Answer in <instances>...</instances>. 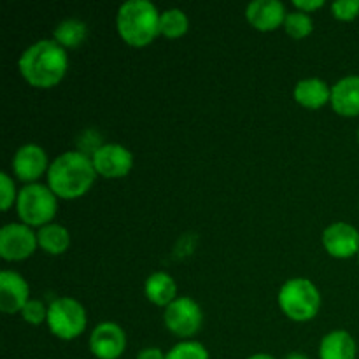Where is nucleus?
Masks as SVG:
<instances>
[{"instance_id":"f8f14e48","label":"nucleus","mask_w":359,"mask_h":359,"mask_svg":"<svg viewBox=\"0 0 359 359\" xmlns=\"http://www.w3.org/2000/svg\"><path fill=\"white\" fill-rule=\"evenodd\" d=\"M28 284L20 273L4 270L0 273V309L6 314H16L28 304Z\"/></svg>"},{"instance_id":"7ed1b4c3","label":"nucleus","mask_w":359,"mask_h":359,"mask_svg":"<svg viewBox=\"0 0 359 359\" xmlns=\"http://www.w3.org/2000/svg\"><path fill=\"white\" fill-rule=\"evenodd\" d=\"M161 14L149 0H130L118 11L116 25L123 41L133 48H146L160 35Z\"/></svg>"},{"instance_id":"c756f323","label":"nucleus","mask_w":359,"mask_h":359,"mask_svg":"<svg viewBox=\"0 0 359 359\" xmlns=\"http://www.w3.org/2000/svg\"><path fill=\"white\" fill-rule=\"evenodd\" d=\"M248 359H276V358L269 356V354H255V356H251V358H248Z\"/></svg>"},{"instance_id":"412c9836","label":"nucleus","mask_w":359,"mask_h":359,"mask_svg":"<svg viewBox=\"0 0 359 359\" xmlns=\"http://www.w3.org/2000/svg\"><path fill=\"white\" fill-rule=\"evenodd\" d=\"M189 21L181 9H168L160 18V34L168 39H179L188 32Z\"/></svg>"},{"instance_id":"dca6fc26","label":"nucleus","mask_w":359,"mask_h":359,"mask_svg":"<svg viewBox=\"0 0 359 359\" xmlns=\"http://www.w3.org/2000/svg\"><path fill=\"white\" fill-rule=\"evenodd\" d=\"M356 342L344 330L328 333L319 346V359H356Z\"/></svg>"},{"instance_id":"a211bd4d","label":"nucleus","mask_w":359,"mask_h":359,"mask_svg":"<svg viewBox=\"0 0 359 359\" xmlns=\"http://www.w3.org/2000/svg\"><path fill=\"white\" fill-rule=\"evenodd\" d=\"M144 290H146L147 300L160 307H168L177 294V286H175L174 279L165 272H156L147 277Z\"/></svg>"},{"instance_id":"cd10ccee","label":"nucleus","mask_w":359,"mask_h":359,"mask_svg":"<svg viewBox=\"0 0 359 359\" xmlns=\"http://www.w3.org/2000/svg\"><path fill=\"white\" fill-rule=\"evenodd\" d=\"M137 359H167V354L161 353L158 347H146L137 354Z\"/></svg>"},{"instance_id":"4be33fe9","label":"nucleus","mask_w":359,"mask_h":359,"mask_svg":"<svg viewBox=\"0 0 359 359\" xmlns=\"http://www.w3.org/2000/svg\"><path fill=\"white\" fill-rule=\"evenodd\" d=\"M284 28H286L290 37L304 39L312 32V20L307 13L297 11V13L287 14L286 21H284Z\"/></svg>"},{"instance_id":"4468645a","label":"nucleus","mask_w":359,"mask_h":359,"mask_svg":"<svg viewBox=\"0 0 359 359\" xmlns=\"http://www.w3.org/2000/svg\"><path fill=\"white\" fill-rule=\"evenodd\" d=\"M286 9L284 4L277 0H256L251 2L245 9V18L252 28L259 32H272L284 25L286 21Z\"/></svg>"},{"instance_id":"39448f33","label":"nucleus","mask_w":359,"mask_h":359,"mask_svg":"<svg viewBox=\"0 0 359 359\" xmlns=\"http://www.w3.org/2000/svg\"><path fill=\"white\" fill-rule=\"evenodd\" d=\"M16 207L23 224L42 228L46 224H51L58 210V202L51 189L34 182V184H27L18 193Z\"/></svg>"},{"instance_id":"f03ea898","label":"nucleus","mask_w":359,"mask_h":359,"mask_svg":"<svg viewBox=\"0 0 359 359\" xmlns=\"http://www.w3.org/2000/svg\"><path fill=\"white\" fill-rule=\"evenodd\" d=\"M97 170L90 156L81 151L63 153L49 165L48 182L49 189L63 200H76L90 191L93 186Z\"/></svg>"},{"instance_id":"b1692460","label":"nucleus","mask_w":359,"mask_h":359,"mask_svg":"<svg viewBox=\"0 0 359 359\" xmlns=\"http://www.w3.org/2000/svg\"><path fill=\"white\" fill-rule=\"evenodd\" d=\"M332 13L340 21H353L359 14V0H339L332 4Z\"/></svg>"},{"instance_id":"20e7f679","label":"nucleus","mask_w":359,"mask_h":359,"mask_svg":"<svg viewBox=\"0 0 359 359\" xmlns=\"http://www.w3.org/2000/svg\"><path fill=\"white\" fill-rule=\"evenodd\" d=\"M279 305L293 321H309L316 318L321 307V294L309 279H290L279 291Z\"/></svg>"},{"instance_id":"bb28decb","label":"nucleus","mask_w":359,"mask_h":359,"mask_svg":"<svg viewBox=\"0 0 359 359\" xmlns=\"http://www.w3.org/2000/svg\"><path fill=\"white\" fill-rule=\"evenodd\" d=\"M294 7H298V9L302 11V13H311V11H316L319 9V7L325 6V2L323 0H293Z\"/></svg>"},{"instance_id":"0eeeda50","label":"nucleus","mask_w":359,"mask_h":359,"mask_svg":"<svg viewBox=\"0 0 359 359\" xmlns=\"http://www.w3.org/2000/svg\"><path fill=\"white\" fill-rule=\"evenodd\" d=\"M165 326L170 330L174 335L186 339L193 337L202 328L203 316L200 311V305L188 297L175 298L167 309H165Z\"/></svg>"},{"instance_id":"9b49d317","label":"nucleus","mask_w":359,"mask_h":359,"mask_svg":"<svg viewBox=\"0 0 359 359\" xmlns=\"http://www.w3.org/2000/svg\"><path fill=\"white\" fill-rule=\"evenodd\" d=\"M323 245L333 258H353L359 252V231L347 223H333L323 233Z\"/></svg>"},{"instance_id":"c85d7f7f","label":"nucleus","mask_w":359,"mask_h":359,"mask_svg":"<svg viewBox=\"0 0 359 359\" xmlns=\"http://www.w3.org/2000/svg\"><path fill=\"white\" fill-rule=\"evenodd\" d=\"M286 359H309V358L305 356V354H300V353H293V354H290V356H287Z\"/></svg>"},{"instance_id":"aec40b11","label":"nucleus","mask_w":359,"mask_h":359,"mask_svg":"<svg viewBox=\"0 0 359 359\" xmlns=\"http://www.w3.org/2000/svg\"><path fill=\"white\" fill-rule=\"evenodd\" d=\"M88 28L79 20H65L55 28V41L62 48H79L86 41Z\"/></svg>"},{"instance_id":"f3484780","label":"nucleus","mask_w":359,"mask_h":359,"mask_svg":"<svg viewBox=\"0 0 359 359\" xmlns=\"http://www.w3.org/2000/svg\"><path fill=\"white\" fill-rule=\"evenodd\" d=\"M294 100L307 109H319L332 100V90L325 81L312 77V79H304L294 88Z\"/></svg>"},{"instance_id":"6e6552de","label":"nucleus","mask_w":359,"mask_h":359,"mask_svg":"<svg viewBox=\"0 0 359 359\" xmlns=\"http://www.w3.org/2000/svg\"><path fill=\"white\" fill-rule=\"evenodd\" d=\"M37 235L27 224L9 223L0 230V256L6 262H21L35 252Z\"/></svg>"},{"instance_id":"5701e85b","label":"nucleus","mask_w":359,"mask_h":359,"mask_svg":"<svg viewBox=\"0 0 359 359\" xmlns=\"http://www.w3.org/2000/svg\"><path fill=\"white\" fill-rule=\"evenodd\" d=\"M167 359H209L205 347L198 342H181L168 351Z\"/></svg>"},{"instance_id":"1a4fd4ad","label":"nucleus","mask_w":359,"mask_h":359,"mask_svg":"<svg viewBox=\"0 0 359 359\" xmlns=\"http://www.w3.org/2000/svg\"><path fill=\"white\" fill-rule=\"evenodd\" d=\"M91 161L97 174L107 179L125 177L133 167L132 153L119 144H104L91 156Z\"/></svg>"},{"instance_id":"7c9ffc66","label":"nucleus","mask_w":359,"mask_h":359,"mask_svg":"<svg viewBox=\"0 0 359 359\" xmlns=\"http://www.w3.org/2000/svg\"><path fill=\"white\" fill-rule=\"evenodd\" d=\"M358 142H359V130H358Z\"/></svg>"},{"instance_id":"423d86ee","label":"nucleus","mask_w":359,"mask_h":359,"mask_svg":"<svg viewBox=\"0 0 359 359\" xmlns=\"http://www.w3.org/2000/svg\"><path fill=\"white\" fill-rule=\"evenodd\" d=\"M48 326L58 339L74 340L86 328V311L74 298H58L48 307Z\"/></svg>"},{"instance_id":"9d476101","label":"nucleus","mask_w":359,"mask_h":359,"mask_svg":"<svg viewBox=\"0 0 359 359\" xmlns=\"http://www.w3.org/2000/svg\"><path fill=\"white\" fill-rule=\"evenodd\" d=\"M90 349L98 359H118L126 349V335L116 323H102L90 337Z\"/></svg>"},{"instance_id":"2f4dec72","label":"nucleus","mask_w":359,"mask_h":359,"mask_svg":"<svg viewBox=\"0 0 359 359\" xmlns=\"http://www.w3.org/2000/svg\"><path fill=\"white\" fill-rule=\"evenodd\" d=\"M358 258H359V252H358Z\"/></svg>"},{"instance_id":"393cba45","label":"nucleus","mask_w":359,"mask_h":359,"mask_svg":"<svg viewBox=\"0 0 359 359\" xmlns=\"http://www.w3.org/2000/svg\"><path fill=\"white\" fill-rule=\"evenodd\" d=\"M21 316H23V319L27 323L37 326L44 319H48V309L44 307V304L41 300H28V304L21 311Z\"/></svg>"},{"instance_id":"6ab92c4d","label":"nucleus","mask_w":359,"mask_h":359,"mask_svg":"<svg viewBox=\"0 0 359 359\" xmlns=\"http://www.w3.org/2000/svg\"><path fill=\"white\" fill-rule=\"evenodd\" d=\"M37 242L42 249H44L48 255L58 256L69 249L70 245V235L67 231V228H63L62 224H46L39 230L37 233Z\"/></svg>"},{"instance_id":"ddd939ff","label":"nucleus","mask_w":359,"mask_h":359,"mask_svg":"<svg viewBox=\"0 0 359 359\" xmlns=\"http://www.w3.org/2000/svg\"><path fill=\"white\" fill-rule=\"evenodd\" d=\"M13 170L18 179L34 184V181H37L46 170H49L44 149L35 144H27V146L20 147L18 153L14 154Z\"/></svg>"},{"instance_id":"f257e3e1","label":"nucleus","mask_w":359,"mask_h":359,"mask_svg":"<svg viewBox=\"0 0 359 359\" xmlns=\"http://www.w3.org/2000/svg\"><path fill=\"white\" fill-rule=\"evenodd\" d=\"M69 58L65 48L56 41H39L32 44L20 58V72L30 86L48 88L56 86L65 77Z\"/></svg>"},{"instance_id":"2eb2a0df","label":"nucleus","mask_w":359,"mask_h":359,"mask_svg":"<svg viewBox=\"0 0 359 359\" xmlns=\"http://www.w3.org/2000/svg\"><path fill=\"white\" fill-rule=\"evenodd\" d=\"M332 107L337 114L359 116V76H347L332 88Z\"/></svg>"},{"instance_id":"a878e982","label":"nucleus","mask_w":359,"mask_h":359,"mask_svg":"<svg viewBox=\"0 0 359 359\" xmlns=\"http://www.w3.org/2000/svg\"><path fill=\"white\" fill-rule=\"evenodd\" d=\"M0 191H2V196H0V207H2V210H9V207L13 205L14 200H18V196L13 179L7 174L0 175Z\"/></svg>"}]
</instances>
